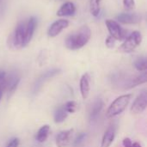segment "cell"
<instances>
[{"label": "cell", "mask_w": 147, "mask_h": 147, "mask_svg": "<svg viewBox=\"0 0 147 147\" xmlns=\"http://www.w3.org/2000/svg\"><path fill=\"white\" fill-rule=\"evenodd\" d=\"M142 35L139 31H134L130 35H128L124 42L120 46L119 51L125 53H129L134 52L141 43Z\"/></svg>", "instance_id": "3"}, {"label": "cell", "mask_w": 147, "mask_h": 147, "mask_svg": "<svg viewBox=\"0 0 147 147\" xmlns=\"http://www.w3.org/2000/svg\"><path fill=\"white\" fill-rule=\"evenodd\" d=\"M20 77L16 73H12L10 74L8 78L6 77L4 79V89L7 93L8 98L11 97V96L15 93L16 90L19 83H20Z\"/></svg>", "instance_id": "7"}, {"label": "cell", "mask_w": 147, "mask_h": 147, "mask_svg": "<svg viewBox=\"0 0 147 147\" xmlns=\"http://www.w3.org/2000/svg\"><path fill=\"white\" fill-rule=\"evenodd\" d=\"M147 107V93L143 91L140 93L134 101L131 106V112L134 115H139L143 113Z\"/></svg>", "instance_id": "6"}, {"label": "cell", "mask_w": 147, "mask_h": 147, "mask_svg": "<svg viewBox=\"0 0 147 147\" xmlns=\"http://www.w3.org/2000/svg\"><path fill=\"white\" fill-rule=\"evenodd\" d=\"M105 23H106L107 28L109 32V35L112 36L115 40H122L124 38V36H125L124 31L116 21L108 19V20H106Z\"/></svg>", "instance_id": "8"}, {"label": "cell", "mask_w": 147, "mask_h": 147, "mask_svg": "<svg viewBox=\"0 0 147 147\" xmlns=\"http://www.w3.org/2000/svg\"><path fill=\"white\" fill-rule=\"evenodd\" d=\"M37 26V19L34 16H32L28 19L27 26L25 27V40H24V46L26 47L32 40L34 36V33L35 31Z\"/></svg>", "instance_id": "11"}, {"label": "cell", "mask_w": 147, "mask_h": 147, "mask_svg": "<svg viewBox=\"0 0 147 147\" xmlns=\"http://www.w3.org/2000/svg\"><path fill=\"white\" fill-rule=\"evenodd\" d=\"M147 81V75L146 72H143L142 74L135 77V78H133L131 79H129L128 81L125 82L123 86L125 89H132L134 87H136V86H139L140 84H146Z\"/></svg>", "instance_id": "15"}, {"label": "cell", "mask_w": 147, "mask_h": 147, "mask_svg": "<svg viewBox=\"0 0 147 147\" xmlns=\"http://www.w3.org/2000/svg\"><path fill=\"white\" fill-rule=\"evenodd\" d=\"M132 143V140H131V139H129V138H125L124 140H123V141H122V145H123V146L126 147L128 145H130Z\"/></svg>", "instance_id": "28"}, {"label": "cell", "mask_w": 147, "mask_h": 147, "mask_svg": "<svg viewBox=\"0 0 147 147\" xmlns=\"http://www.w3.org/2000/svg\"><path fill=\"white\" fill-rule=\"evenodd\" d=\"M123 5L126 9H133L135 6L134 0H123Z\"/></svg>", "instance_id": "25"}, {"label": "cell", "mask_w": 147, "mask_h": 147, "mask_svg": "<svg viewBox=\"0 0 147 147\" xmlns=\"http://www.w3.org/2000/svg\"><path fill=\"white\" fill-rule=\"evenodd\" d=\"M86 138H87V134L86 133H80V134H78L77 135V137L75 138V140H74V146H78L81 145L85 140Z\"/></svg>", "instance_id": "23"}, {"label": "cell", "mask_w": 147, "mask_h": 147, "mask_svg": "<svg viewBox=\"0 0 147 147\" xmlns=\"http://www.w3.org/2000/svg\"><path fill=\"white\" fill-rule=\"evenodd\" d=\"M69 26V22L65 19H59L55 21L48 28L47 34L49 37L53 38L61 33V31Z\"/></svg>", "instance_id": "10"}, {"label": "cell", "mask_w": 147, "mask_h": 147, "mask_svg": "<svg viewBox=\"0 0 147 147\" xmlns=\"http://www.w3.org/2000/svg\"><path fill=\"white\" fill-rule=\"evenodd\" d=\"M4 91H5V89H4V81H3V83L0 84V102L2 100V97H3Z\"/></svg>", "instance_id": "27"}, {"label": "cell", "mask_w": 147, "mask_h": 147, "mask_svg": "<svg viewBox=\"0 0 147 147\" xmlns=\"http://www.w3.org/2000/svg\"><path fill=\"white\" fill-rule=\"evenodd\" d=\"M103 106H104V102L101 98L97 99L94 102V104H93V106L91 108V110L90 112V121L93 122V121H96L97 120V118L99 117L101 112L102 111Z\"/></svg>", "instance_id": "17"}, {"label": "cell", "mask_w": 147, "mask_h": 147, "mask_svg": "<svg viewBox=\"0 0 147 147\" xmlns=\"http://www.w3.org/2000/svg\"><path fill=\"white\" fill-rule=\"evenodd\" d=\"M68 113L65 111L63 106L57 109L54 112V122L55 123H62L65 121L68 116Z\"/></svg>", "instance_id": "19"}, {"label": "cell", "mask_w": 147, "mask_h": 147, "mask_svg": "<svg viewBox=\"0 0 147 147\" xmlns=\"http://www.w3.org/2000/svg\"><path fill=\"white\" fill-rule=\"evenodd\" d=\"M90 78L88 73H84L79 82V89H80V93L82 96L83 99H87L89 95H90Z\"/></svg>", "instance_id": "13"}, {"label": "cell", "mask_w": 147, "mask_h": 147, "mask_svg": "<svg viewBox=\"0 0 147 147\" xmlns=\"http://www.w3.org/2000/svg\"><path fill=\"white\" fill-rule=\"evenodd\" d=\"M63 107L68 114H73L78 109V103L75 101H68Z\"/></svg>", "instance_id": "22"}, {"label": "cell", "mask_w": 147, "mask_h": 147, "mask_svg": "<svg viewBox=\"0 0 147 147\" xmlns=\"http://www.w3.org/2000/svg\"><path fill=\"white\" fill-rule=\"evenodd\" d=\"M60 72H61V70L59 69V68H53V69H50V70L45 71L43 74H41L36 79V81H35V83L34 84V87H33V93L36 94L41 89V87L43 86V84L47 81H48L50 78H53L55 76L59 75Z\"/></svg>", "instance_id": "5"}, {"label": "cell", "mask_w": 147, "mask_h": 147, "mask_svg": "<svg viewBox=\"0 0 147 147\" xmlns=\"http://www.w3.org/2000/svg\"><path fill=\"white\" fill-rule=\"evenodd\" d=\"M76 13V6L71 2L65 3L57 11L58 16H71Z\"/></svg>", "instance_id": "16"}, {"label": "cell", "mask_w": 147, "mask_h": 147, "mask_svg": "<svg viewBox=\"0 0 147 147\" xmlns=\"http://www.w3.org/2000/svg\"><path fill=\"white\" fill-rule=\"evenodd\" d=\"M115 134H116L115 127L113 126L109 127L103 134L102 143H101V147H110L115 140Z\"/></svg>", "instance_id": "14"}, {"label": "cell", "mask_w": 147, "mask_h": 147, "mask_svg": "<svg viewBox=\"0 0 147 147\" xmlns=\"http://www.w3.org/2000/svg\"><path fill=\"white\" fill-rule=\"evenodd\" d=\"M132 97H133L132 94H125L117 97L109 107L106 112L107 118H114L123 113L124 110L128 106Z\"/></svg>", "instance_id": "2"}, {"label": "cell", "mask_w": 147, "mask_h": 147, "mask_svg": "<svg viewBox=\"0 0 147 147\" xmlns=\"http://www.w3.org/2000/svg\"><path fill=\"white\" fill-rule=\"evenodd\" d=\"M50 133V126L46 124L43 125L35 134V140L39 143H44L47 141Z\"/></svg>", "instance_id": "18"}, {"label": "cell", "mask_w": 147, "mask_h": 147, "mask_svg": "<svg viewBox=\"0 0 147 147\" xmlns=\"http://www.w3.org/2000/svg\"><path fill=\"white\" fill-rule=\"evenodd\" d=\"M10 40L11 46L16 48L24 47V40H25V26L22 22L17 24L14 33L9 38Z\"/></svg>", "instance_id": "4"}, {"label": "cell", "mask_w": 147, "mask_h": 147, "mask_svg": "<svg viewBox=\"0 0 147 147\" xmlns=\"http://www.w3.org/2000/svg\"><path fill=\"white\" fill-rule=\"evenodd\" d=\"M115 41H116V40H115L112 36L109 35V36L107 37L106 40H105V44H106L107 47H109V48H113V47H115Z\"/></svg>", "instance_id": "26"}, {"label": "cell", "mask_w": 147, "mask_h": 147, "mask_svg": "<svg viewBox=\"0 0 147 147\" xmlns=\"http://www.w3.org/2000/svg\"><path fill=\"white\" fill-rule=\"evenodd\" d=\"M5 78H6V73H5V71H0V84L3 83V82L4 81Z\"/></svg>", "instance_id": "29"}, {"label": "cell", "mask_w": 147, "mask_h": 147, "mask_svg": "<svg viewBox=\"0 0 147 147\" xmlns=\"http://www.w3.org/2000/svg\"><path fill=\"white\" fill-rule=\"evenodd\" d=\"M101 2L102 0H90V13L95 17L98 16L101 12Z\"/></svg>", "instance_id": "20"}, {"label": "cell", "mask_w": 147, "mask_h": 147, "mask_svg": "<svg viewBox=\"0 0 147 147\" xmlns=\"http://www.w3.org/2000/svg\"><path fill=\"white\" fill-rule=\"evenodd\" d=\"M126 147H142L141 146V145L140 144V143H138V142H132L130 145H128Z\"/></svg>", "instance_id": "30"}, {"label": "cell", "mask_w": 147, "mask_h": 147, "mask_svg": "<svg viewBox=\"0 0 147 147\" xmlns=\"http://www.w3.org/2000/svg\"><path fill=\"white\" fill-rule=\"evenodd\" d=\"M20 145V140L19 138H12L9 142L8 144L6 145V147H18Z\"/></svg>", "instance_id": "24"}, {"label": "cell", "mask_w": 147, "mask_h": 147, "mask_svg": "<svg viewBox=\"0 0 147 147\" xmlns=\"http://www.w3.org/2000/svg\"><path fill=\"white\" fill-rule=\"evenodd\" d=\"M73 129H68L59 132L55 138V144L57 147H66L70 145L72 140Z\"/></svg>", "instance_id": "9"}, {"label": "cell", "mask_w": 147, "mask_h": 147, "mask_svg": "<svg viewBox=\"0 0 147 147\" xmlns=\"http://www.w3.org/2000/svg\"><path fill=\"white\" fill-rule=\"evenodd\" d=\"M91 37V31L88 26H82L78 30L70 34L65 40V47L70 50L84 47Z\"/></svg>", "instance_id": "1"}, {"label": "cell", "mask_w": 147, "mask_h": 147, "mask_svg": "<svg viewBox=\"0 0 147 147\" xmlns=\"http://www.w3.org/2000/svg\"><path fill=\"white\" fill-rule=\"evenodd\" d=\"M134 67L139 71L145 72L147 70V59L146 57H140L137 59L134 62Z\"/></svg>", "instance_id": "21"}, {"label": "cell", "mask_w": 147, "mask_h": 147, "mask_svg": "<svg viewBox=\"0 0 147 147\" xmlns=\"http://www.w3.org/2000/svg\"><path fill=\"white\" fill-rule=\"evenodd\" d=\"M117 20L123 24H136L140 22L141 16L135 13H121L117 16Z\"/></svg>", "instance_id": "12"}]
</instances>
